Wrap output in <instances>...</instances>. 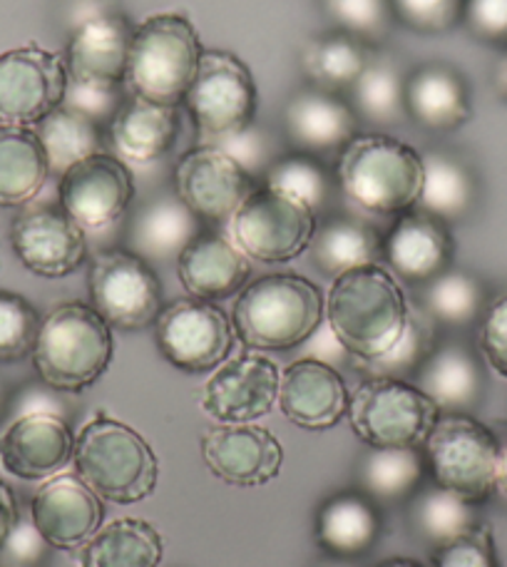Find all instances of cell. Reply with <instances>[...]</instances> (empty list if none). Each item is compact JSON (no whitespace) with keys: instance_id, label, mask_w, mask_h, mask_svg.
I'll return each mask as SVG.
<instances>
[{"instance_id":"7bdbcfd3","label":"cell","mask_w":507,"mask_h":567,"mask_svg":"<svg viewBox=\"0 0 507 567\" xmlns=\"http://www.w3.org/2000/svg\"><path fill=\"white\" fill-rule=\"evenodd\" d=\"M38 309L15 291L0 289V363H18L33 357L40 333Z\"/></svg>"},{"instance_id":"7dc6e473","label":"cell","mask_w":507,"mask_h":567,"mask_svg":"<svg viewBox=\"0 0 507 567\" xmlns=\"http://www.w3.org/2000/svg\"><path fill=\"white\" fill-rule=\"evenodd\" d=\"M68 393L55 391L53 386H48L43 381H30L25 386H20L18 391L10 393L6 416L0 423H13L23 416H35V413H50V416H60L68 419L73 416V406L65 399Z\"/></svg>"},{"instance_id":"ba28073f","label":"cell","mask_w":507,"mask_h":567,"mask_svg":"<svg viewBox=\"0 0 507 567\" xmlns=\"http://www.w3.org/2000/svg\"><path fill=\"white\" fill-rule=\"evenodd\" d=\"M182 105L187 107L201 142L221 145L257 123V80L237 53L205 50Z\"/></svg>"},{"instance_id":"e575fe53","label":"cell","mask_w":507,"mask_h":567,"mask_svg":"<svg viewBox=\"0 0 507 567\" xmlns=\"http://www.w3.org/2000/svg\"><path fill=\"white\" fill-rule=\"evenodd\" d=\"M475 202H478V182H475L473 169L451 152H425L423 187L415 207L455 225L470 215Z\"/></svg>"},{"instance_id":"484cf974","label":"cell","mask_w":507,"mask_h":567,"mask_svg":"<svg viewBox=\"0 0 507 567\" xmlns=\"http://www.w3.org/2000/svg\"><path fill=\"white\" fill-rule=\"evenodd\" d=\"M381 505L361 488L329 495L313 518L319 548L337 560H359L369 555L381 538Z\"/></svg>"},{"instance_id":"52a82bcc","label":"cell","mask_w":507,"mask_h":567,"mask_svg":"<svg viewBox=\"0 0 507 567\" xmlns=\"http://www.w3.org/2000/svg\"><path fill=\"white\" fill-rule=\"evenodd\" d=\"M428 481L483 505L498 491L500 441L470 413H441L421 445Z\"/></svg>"},{"instance_id":"5bb4252c","label":"cell","mask_w":507,"mask_h":567,"mask_svg":"<svg viewBox=\"0 0 507 567\" xmlns=\"http://www.w3.org/2000/svg\"><path fill=\"white\" fill-rule=\"evenodd\" d=\"M172 185H175V195L201 221L225 225L245 205V199L257 187V179L229 152L201 142L177 159Z\"/></svg>"},{"instance_id":"f35d334b","label":"cell","mask_w":507,"mask_h":567,"mask_svg":"<svg viewBox=\"0 0 507 567\" xmlns=\"http://www.w3.org/2000/svg\"><path fill=\"white\" fill-rule=\"evenodd\" d=\"M33 130L48 155L50 175L63 177L80 159L105 152L107 127L95 123L93 117H87L75 107L60 105Z\"/></svg>"},{"instance_id":"7a4b0ae2","label":"cell","mask_w":507,"mask_h":567,"mask_svg":"<svg viewBox=\"0 0 507 567\" xmlns=\"http://www.w3.org/2000/svg\"><path fill=\"white\" fill-rule=\"evenodd\" d=\"M327 319V297L301 275H267L237 293L231 323L247 351H291L307 343Z\"/></svg>"},{"instance_id":"8fae6325","label":"cell","mask_w":507,"mask_h":567,"mask_svg":"<svg viewBox=\"0 0 507 567\" xmlns=\"http://www.w3.org/2000/svg\"><path fill=\"white\" fill-rule=\"evenodd\" d=\"M90 307L113 331H142L155 327L165 299L155 267L127 247L103 249L87 267Z\"/></svg>"},{"instance_id":"44dd1931","label":"cell","mask_w":507,"mask_h":567,"mask_svg":"<svg viewBox=\"0 0 507 567\" xmlns=\"http://www.w3.org/2000/svg\"><path fill=\"white\" fill-rule=\"evenodd\" d=\"M361 133V120L346 95L307 85L283 107V137L293 152L313 157H339Z\"/></svg>"},{"instance_id":"d6986e66","label":"cell","mask_w":507,"mask_h":567,"mask_svg":"<svg viewBox=\"0 0 507 567\" xmlns=\"http://www.w3.org/2000/svg\"><path fill=\"white\" fill-rule=\"evenodd\" d=\"M132 28L115 10H95L75 23L65 45L68 80L75 85L120 87L125 83Z\"/></svg>"},{"instance_id":"603a6c76","label":"cell","mask_w":507,"mask_h":567,"mask_svg":"<svg viewBox=\"0 0 507 567\" xmlns=\"http://www.w3.org/2000/svg\"><path fill=\"white\" fill-rule=\"evenodd\" d=\"M351 391L341 373L321 359L291 361L281 371L279 401L287 421L303 431H329L349 416Z\"/></svg>"},{"instance_id":"f546056e","label":"cell","mask_w":507,"mask_h":567,"mask_svg":"<svg viewBox=\"0 0 507 567\" xmlns=\"http://www.w3.org/2000/svg\"><path fill=\"white\" fill-rule=\"evenodd\" d=\"M201 221L177 195H162L142 205L127 227V249L152 267L177 261L201 231Z\"/></svg>"},{"instance_id":"277c9868","label":"cell","mask_w":507,"mask_h":567,"mask_svg":"<svg viewBox=\"0 0 507 567\" xmlns=\"http://www.w3.org/2000/svg\"><path fill=\"white\" fill-rule=\"evenodd\" d=\"M75 475L103 503L132 505L149 498L159 461L145 435L107 413H95L75 435Z\"/></svg>"},{"instance_id":"b9f144b4","label":"cell","mask_w":507,"mask_h":567,"mask_svg":"<svg viewBox=\"0 0 507 567\" xmlns=\"http://www.w3.org/2000/svg\"><path fill=\"white\" fill-rule=\"evenodd\" d=\"M441 341V327L435 323L428 313H425L418 303L411 307L408 323H405V331L401 339L393 343L383 357L373 361H356V369L366 373V379H401V381H413L415 373L438 347Z\"/></svg>"},{"instance_id":"1f68e13d","label":"cell","mask_w":507,"mask_h":567,"mask_svg":"<svg viewBox=\"0 0 507 567\" xmlns=\"http://www.w3.org/2000/svg\"><path fill=\"white\" fill-rule=\"evenodd\" d=\"M165 538L142 518H117L100 528L83 548L80 567H159Z\"/></svg>"},{"instance_id":"91938a15","label":"cell","mask_w":507,"mask_h":567,"mask_svg":"<svg viewBox=\"0 0 507 567\" xmlns=\"http://www.w3.org/2000/svg\"><path fill=\"white\" fill-rule=\"evenodd\" d=\"M353 560H337V558H329V565H323V567H356V565H351Z\"/></svg>"},{"instance_id":"681fc988","label":"cell","mask_w":507,"mask_h":567,"mask_svg":"<svg viewBox=\"0 0 507 567\" xmlns=\"http://www.w3.org/2000/svg\"><path fill=\"white\" fill-rule=\"evenodd\" d=\"M478 347L488 367L507 379V291L488 301L480 319Z\"/></svg>"},{"instance_id":"c3c4849f","label":"cell","mask_w":507,"mask_h":567,"mask_svg":"<svg viewBox=\"0 0 507 567\" xmlns=\"http://www.w3.org/2000/svg\"><path fill=\"white\" fill-rule=\"evenodd\" d=\"M50 550L53 548L30 520V513L20 515L13 530L0 545V567H45Z\"/></svg>"},{"instance_id":"60d3db41","label":"cell","mask_w":507,"mask_h":567,"mask_svg":"<svg viewBox=\"0 0 507 567\" xmlns=\"http://www.w3.org/2000/svg\"><path fill=\"white\" fill-rule=\"evenodd\" d=\"M261 185L301 199L303 205L317 212V217H327V212L333 207L341 192L337 175H333V169H329L327 162L293 150L281 152L271 162V167L263 172Z\"/></svg>"},{"instance_id":"9f6ffc18","label":"cell","mask_w":507,"mask_h":567,"mask_svg":"<svg viewBox=\"0 0 507 567\" xmlns=\"http://www.w3.org/2000/svg\"><path fill=\"white\" fill-rule=\"evenodd\" d=\"M498 491L507 495V441L500 443V463H498Z\"/></svg>"},{"instance_id":"e0dca14e","label":"cell","mask_w":507,"mask_h":567,"mask_svg":"<svg viewBox=\"0 0 507 567\" xmlns=\"http://www.w3.org/2000/svg\"><path fill=\"white\" fill-rule=\"evenodd\" d=\"M10 245L20 265L43 279H65L85 265V229L63 207L38 205L20 212L10 229Z\"/></svg>"},{"instance_id":"8d00e7d4","label":"cell","mask_w":507,"mask_h":567,"mask_svg":"<svg viewBox=\"0 0 507 567\" xmlns=\"http://www.w3.org/2000/svg\"><path fill=\"white\" fill-rule=\"evenodd\" d=\"M425 478L423 449H369L359 463V488L379 505H405Z\"/></svg>"},{"instance_id":"6da1fadb","label":"cell","mask_w":507,"mask_h":567,"mask_svg":"<svg viewBox=\"0 0 507 567\" xmlns=\"http://www.w3.org/2000/svg\"><path fill=\"white\" fill-rule=\"evenodd\" d=\"M411 303L399 279L381 265L343 271L327 293V321L353 361H373L393 349L408 323Z\"/></svg>"},{"instance_id":"6f0895ef","label":"cell","mask_w":507,"mask_h":567,"mask_svg":"<svg viewBox=\"0 0 507 567\" xmlns=\"http://www.w3.org/2000/svg\"><path fill=\"white\" fill-rule=\"evenodd\" d=\"M376 567H425L423 563L413 560V558H391V560H383Z\"/></svg>"},{"instance_id":"f1b7e54d","label":"cell","mask_w":507,"mask_h":567,"mask_svg":"<svg viewBox=\"0 0 507 567\" xmlns=\"http://www.w3.org/2000/svg\"><path fill=\"white\" fill-rule=\"evenodd\" d=\"M441 413H470L485 396V371L478 353L461 341H438L413 379Z\"/></svg>"},{"instance_id":"83f0119b","label":"cell","mask_w":507,"mask_h":567,"mask_svg":"<svg viewBox=\"0 0 507 567\" xmlns=\"http://www.w3.org/2000/svg\"><path fill=\"white\" fill-rule=\"evenodd\" d=\"M179 140V110L130 97L107 125V145L127 165H155Z\"/></svg>"},{"instance_id":"9c48e42d","label":"cell","mask_w":507,"mask_h":567,"mask_svg":"<svg viewBox=\"0 0 507 567\" xmlns=\"http://www.w3.org/2000/svg\"><path fill=\"white\" fill-rule=\"evenodd\" d=\"M438 416L413 381L371 377L351 393L346 419L369 449H421Z\"/></svg>"},{"instance_id":"ac0fdd59","label":"cell","mask_w":507,"mask_h":567,"mask_svg":"<svg viewBox=\"0 0 507 567\" xmlns=\"http://www.w3.org/2000/svg\"><path fill=\"white\" fill-rule=\"evenodd\" d=\"M201 458L209 473L235 488H259L281 473L283 449L257 423H217L201 435Z\"/></svg>"},{"instance_id":"9a60e30c","label":"cell","mask_w":507,"mask_h":567,"mask_svg":"<svg viewBox=\"0 0 507 567\" xmlns=\"http://www.w3.org/2000/svg\"><path fill=\"white\" fill-rule=\"evenodd\" d=\"M135 177L113 152H97L70 167L58 185V205L90 231L113 227L135 199Z\"/></svg>"},{"instance_id":"4fadbf2b","label":"cell","mask_w":507,"mask_h":567,"mask_svg":"<svg viewBox=\"0 0 507 567\" xmlns=\"http://www.w3.org/2000/svg\"><path fill=\"white\" fill-rule=\"evenodd\" d=\"M68 70L60 53L23 45L0 53V125L35 127L65 103Z\"/></svg>"},{"instance_id":"816d5d0a","label":"cell","mask_w":507,"mask_h":567,"mask_svg":"<svg viewBox=\"0 0 507 567\" xmlns=\"http://www.w3.org/2000/svg\"><path fill=\"white\" fill-rule=\"evenodd\" d=\"M125 100H127L125 85L93 87V85L68 83V93H65L63 105L75 107V110H80V113H85L87 117H93L95 123L107 127L110 120L117 115V110L123 107Z\"/></svg>"},{"instance_id":"d6a6232c","label":"cell","mask_w":507,"mask_h":567,"mask_svg":"<svg viewBox=\"0 0 507 567\" xmlns=\"http://www.w3.org/2000/svg\"><path fill=\"white\" fill-rule=\"evenodd\" d=\"M50 177V165L33 127L0 125V207H25Z\"/></svg>"},{"instance_id":"74e56055","label":"cell","mask_w":507,"mask_h":567,"mask_svg":"<svg viewBox=\"0 0 507 567\" xmlns=\"http://www.w3.org/2000/svg\"><path fill=\"white\" fill-rule=\"evenodd\" d=\"M405 80L408 73L399 65V60L373 55L359 83L346 95L361 123L379 127V133L408 123Z\"/></svg>"},{"instance_id":"4dcf8cb0","label":"cell","mask_w":507,"mask_h":567,"mask_svg":"<svg viewBox=\"0 0 507 567\" xmlns=\"http://www.w3.org/2000/svg\"><path fill=\"white\" fill-rule=\"evenodd\" d=\"M309 257L321 275L337 279L343 271L379 265L383 257V237L376 227L356 217L327 215L323 221L319 219Z\"/></svg>"},{"instance_id":"f6af8a7d","label":"cell","mask_w":507,"mask_h":567,"mask_svg":"<svg viewBox=\"0 0 507 567\" xmlns=\"http://www.w3.org/2000/svg\"><path fill=\"white\" fill-rule=\"evenodd\" d=\"M465 0H391L393 20L415 35H445L463 23Z\"/></svg>"},{"instance_id":"d4e9b609","label":"cell","mask_w":507,"mask_h":567,"mask_svg":"<svg viewBox=\"0 0 507 567\" xmlns=\"http://www.w3.org/2000/svg\"><path fill=\"white\" fill-rule=\"evenodd\" d=\"M177 277L189 297L217 303L247 287L251 259L231 237L219 231H199L177 259Z\"/></svg>"},{"instance_id":"680465c9","label":"cell","mask_w":507,"mask_h":567,"mask_svg":"<svg viewBox=\"0 0 507 567\" xmlns=\"http://www.w3.org/2000/svg\"><path fill=\"white\" fill-rule=\"evenodd\" d=\"M8 401H10V391L6 389V383H3V381H0V421H3V416H6Z\"/></svg>"},{"instance_id":"11a10c76","label":"cell","mask_w":507,"mask_h":567,"mask_svg":"<svg viewBox=\"0 0 507 567\" xmlns=\"http://www.w3.org/2000/svg\"><path fill=\"white\" fill-rule=\"evenodd\" d=\"M505 53L498 60V65H495V87H498V93L503 100H507V48H503Z\"/></svg>"},{"instance_id":"f907efd6","label":"cell","mask_w":507,"mask_h":567,"mask_svg":"<svg viewBox=\"0 0 507 567\" xmlns=\"http://www.w3.org/2000/svg\"><path fill=\"white\" fill-rule=\"evenodd\" d=\"M463 25L480 43L507 48V0H465Z\"/></svg>"},{"instance_id":"f5cc1de1","label":"cell","mask_w":507,"mask_h":567,"mask_svg":"<svg viewBox=\"0 0 507 567\" xmlns=\"http://www.w3.org/2000/svg\"><path fill=\"white\" fill-rule=\"evenodd\" d=\"M225 152H229L241 167H245L254 179H261L263 172L271 167V162L279 155H273V145H271V135L267 130H259L257 123H254L245 133H239L237 137H231L227 142H221Z\"/></svg>"},{"instance_id":"ee69618b","label":"cell","mask_w":507,"mask_h":567,"mask_svg":"<svg viewBox=\"0 0 507 567\" xmlns=\"http://www.w3.org/2000/svg\"><path fill=\"white\" fill-rule=\"evenodd\" d=\"M329 13L337 28L376 50L395 25L391 0H329Z\"/></svg>"},{"instance_id":"5b68a950","label":"cell","mask_w":507,"mask_h":567,"mask_svg":"<svg viewBox=\"0 0 507 567\" xmlns=\"http://www.w3.org/2000/svg\"><path fill=\"white\" fill-rule=\"evenodd\" d=\"M113 327L85 301H63L50 309L33 349L38 379L63 393H83L113 363Z\"/></svg>"},{"instance_id":"3957f363","label":"cell","mask_w":507,"mask_h":567,"mask_svg":"<svg viewBox=\"0 0 507 567\" xmlns=\"http://www.w3.org/2000/svg\"><path fill=\"white\" fill-rule=\"evenodd\" d=\"M337 175L341 195L359 209L379 217H399L418 205L423 155L391 133H359L339 152Z\"/></svg>"},{"instance_id":"30bf717a","label":"cell","mask_w":507,"mask_h":567,"mask_svg":"<svg viewBox=\"0 0 507 567\" xmlns=\"http://www.w3.org/2000/svg\"><path fill=\"white\" fill-rule=\"evenodd\" d=\"M319 217L301 199L257 185L231 217V239L251 261L289 265L309 251Z\"/></svg>"},{"instance_id":"836d02e7","label":"cell","mask_w":507,"mask_h":567,"mask_svg":"<svg viewBox=\"0 0 507 567\" xmlns=\"http://www.w3.org/2000/svg\"><path fill=\"white\" fill-rule=\"evenodd\" d=\"M405 520H408L413 538H418L433 550L461 538L483 523L478 505L435 483H423L413 493V498L405 503Z\"/></svg>"},{"instance_id":"7402d4cb","label":"cell","mask_w":507,"mask_h":567,"mask_svg":"<svg viewBox=\"0 0 507 567\" xmlns=\"http://www.w3.org/2000/svg\"><path fill=\"white\" fill-rule=\"evenodd\" d=\"M103 501L75 473H58L30 501V520L55 550H75L103 528Z\"/></svg>"},{"instance_id":"d590c367","label":"cell","mask_w":507,"mask_h":567,"mask_svg":"<svg viewBox=\"0 0 507 567\" xmlns=\"http://www.w3.org/2000/svg\"><path fill=\"white\" fill-rule=\"evenodd\" d=\"M373 58V48L361 43L343 30L333 28L329 33H321L303 48L301 70L307 75L309 85L329 93L349 95L351 87L359 83L363 70L369 68Z\"/></svg>"},{"instance_id":"ab89813d","label":"cell","mask_w":507,"mask_h":567,"mask_svg":"<svg viewBox=\"0 0 507 567\" xmlns=\"http://www.w3.org/2000/svg\"><path fill=\"white\" fill-rule=\"evenodd\" d=\"M418 289V307L441 329H468L478 323L488 309L485 284L470 271L451 267Z\"/></svg>"},{"instance_id":"4316f807","label":"cell","mask_w":507,"mask_h":567,"mask_svg":"<svg viewBox=\"0 0 507 567\" xmlns=\"http://www.w3.org/2000/svg\"><path fill=\"white\" fill-rule=\"evenodd\" d=\"M405 110L411 123L428 133H453L473 117L468 80L445 63L415 68L405 80Z\"/></svg>"},{"instance_id":"8992f818","label":"cell","mask_w":507,"mask_h":567,"mask_svg":"<svg viewBox=\"0 0 507 567\" xmlns=\"http://www.w3.org/2000/svg\"><path fill=\"white\" fill-rule=\"evenodd\" d=\"M205 55L199 30L185 13H155L132 30L125 93L179 107Z\"/></svg>"},{"instance_id":"cb8c5ba5","label":"cell","mask_w":507,"mask_h":567,"mask_svg":"<svg viewBox=\"0 0 507 567\" xmlns=\"http://www.w3.org/2000/svg\"><path fill=\"white\" fill-rule=\"evenodd\" d=\"M75 433L68 419L35 413L6 425L0 463L20 481H48L73 463Z\"/></svg>"},{"instance_id":"ffe728a7","label":"cell","mask_w":507,"mask_h":567,"mask_svg":"<svg viewBox=\"0 0 507 567\" xmlns=\"http://www.w3.org/2000/svg\"><path fill=\"white\" fill-rule=\"evenodd\" d=\"M383 259L395 279L423 287L453 267V229L448 221L413 207L393 217L383 235Z\"/></svg>"},{"instance_id":"2e32d148","label":"cell","mask_w":507,"mask_h":567,"mask_svg":"<svg viewBox=\"0 0 507 567\" xmlns=\"http://www.w3.org/2000/svg\"><path fill=\"white\" fill-rule=\"evenodd\" d=\"M279 383L277 361L259 351H245L211 371L199 406L217 423H257L277 406Z\"/></svg>"},{"instance_id":"7c38bea8","label":"cell","mask_w":507,"mask_h":567,"mask_svg":"<svg viewBox=\"0 0 507 567\" xmlns=\"http://www.w3.org/2000/svg\"><path fill=\"white\" fill-rule=\"evenodd\" d=\"M155 343L162 359L182 373H211L235 351L231 317L217 303L185 297L162 307L155 321Z\"/></svg>"},{"instance_id":"bcb514c9","label":"cell","mask_w":507,"mask_h":567,"mask_svg":"<svg viewBox=\"0 0 507 567\" xmlns=\"http://www.w3.org/2000/svg\"><path fill=\"white\" fill-rule=\"evenodd\" d=\"M431 567H500L493 528L488 523H480L470 533L435 548Z\"/></svg>"},{"instance_id":"db71d44e","label":"cell","mask_w":507,"mask_h":567,"mask_svg":"<svg viewBox=\"0 0 507 567\" xmlns=\"http://www.w3.org/2000/svg\"><path fill=\"white\" fill-rule=\"evenodd\" d=\"M18 518H20V511H18L15 493L10 491V485L0 481V545H3V540L8 538V533L13 530Z\"/></svg>"}]
</instances>
